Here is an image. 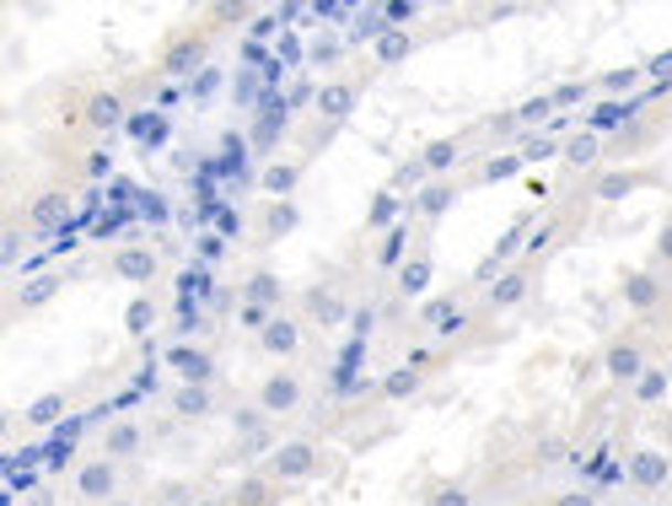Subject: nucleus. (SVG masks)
Segmentation results:
<instances>
[{
    "mask_svg": "<svg viewBox=\"0 0 672 506\" xmlns=\"http://www.w3.org/2000/svg\"><path fill=\"white\" fill-rule=\"evenodd\" d=\"M301 399H307V382L296 378L291 367H280V372H264L258 393H253V404H258L269 421H286V415H296V410H301Z\"/></svg>",
    "mask_w": 672,
    "mask_h": 506,
    "instance_id": "f257e3e1",
    "label": "nucleus"
},
{
    "mask_svg": "<svg viewBox=\"0 0 672 506\" xmlns=\"http://www.w3.org/2000/svg\"><path fill=\"white\" fill-rule=\"evenodd\" d=\"M323 464V453H318V442H307V436H296V442H280L275 453H269V479L275 485H296V479H312Z\"/></svg>",
    "mask_w": 672,
    "mask_h": 506,
    "instance_id": "f03ea898",
    "label": "nucleus"
},
{
    "mask_svg": "<svg viewBox=\"0 0 672 506\" xmlns=\"http://www.w3.org/2000/svg\"><path fill=\"white\" fill-rule=\"evenodd\" d=\"M625 479H630L634 496H662L672 485V458L662 447H634L630 464H625Z\"/></svg>",
    "mask_w": 672,
    "mask_h": 506,
    "instance_id": "7ed1b4c3",
    "label": "nucleus"
},
{
    "mask_svg": "<svg viewBox=\"0 0 672 506\" xmlns=\"http://www.w3.org/2000/svg\"><path fill=\"white\" fill-rule=\"evenodd\" d=\"M619 302L630 307V313H662V302H668V281H662V270H625L619 275Z\"/></svg>",
    "mask_w": 672,
    "mask_h": 506,
    "instance_id": "20e7f679",
    "label": "nucleus"
},
{
    "mask_svg": "<svg viewBox=\"0 0 672 506\" xmlns=\"http://www.w3.org/2000/svg\"><path fill=\"white\" fill-rule=\"evenodd\" d=\"M646 367H651V361H646V345H640L634 335H614L608 345H602V372H608L614 382H630L634 388V382L646 378Z\"/></svg>",
    "mask_w": 672,
    "mask_h": 506,
    "instance_id": "39448f33",
    "label": "nucleus"
},
{
    "mask_svg": "<svg viewBox=\"0 0 672 506\" xmlns=\"http://www.w3.org/2000/svg\"><path fill=\"white\" fill-rule=\"evenodd\" d=\"M119 496V464L114 458H86L76 468V502L86 506H108Z\"/></svg>",
    "mask_w": 672,
    "mask_h": 506,
    "instance_id": "423d86ee",
    "label": "nucleus"
},
{
    "mask_svg": "<svg viewBox=\"0 0 672 506\" xmlns=\"http://www.w3.org/2000/svg\"><path fill=\"white\" fill-rule=\"evenodd\" d=\"M301 339H307V324L291 318V313H275V318L258 329V345H264L269 361H291L296 350H301Z\"/></svg>",
    "mask_w": 672,
    "mask_h": 506,
    "instance_id": "0eeeda50",
    "label": "nucleus"
},
{
    "mask_svg": "<svg viewBox=\"0 0 672 506\" xmlns=\"http://www.w3.org/2000/svg\"><path fill=\"white\" fill-rule=\"evenodd\" d=\"M355 103H361V86L344 82V76H339V82H323L312 92V108H318L323 125H344V119L355 114Z\"/></svg>",
    "mask_w": 672,
    "mask_h": 506,
    "instance_id": "6e6552de",
    "label": "nucleus"
},
{
    "mask_svg": "<svg viewBox=\"0 0 672 506\" xmlns=\"http://www.w3.org/2000/svg\"><path fill=\"white\" fill-rule=\"evenodd\" d=\"M157 270H162V259H157V249H146V243H125V249H114V275H119L125 286H151V281H157Z\"/></svg>",
    "mask_w": 672,
    "mask_h": 506,
    "instance_id": "1a4fd4ad",
    "label": "nucleus"
},
{
    "mask_svg": "<svg viewBox=\"0 0 672 506\" xmlns=\"http://www.w3.org/2000/svg\"><path fill=\"white\" fill-rule=\"evenodd\" d=\"M527 292H533V270L527 264H511L501 281L490 286V296H484V313H511V307L527 302Z\"/></svg>",
    "mask_w": 672,
    "mask_h": 506,
    "instance_id": "9d476101",
    "label": "nucleus"
},
{
    "mask_svg": "<svg viewBox=\"0 0 672 506\" xmlns=\"http://www.w3.org/2000/svg\"><path fill=\"white\" fill-rule=\"evenodd\" d=\"M205 33H189V39H172L162 49V76H189V71H200L205 65Z\"/></svg>",
    "mask_w": 672,
    "mask_h": 506,
    "instance_id": "9b49d317",
    "label": "nucleus"
},
{
    "mask_svg": "<svg viewBox=\"0 0 672 506\" xmlns=\"http://www.w3.org/2000/svg\"><path fill=\"white\" fill-rule=\"evenodd\" d=\"M452 200H458V183L452 178H425L420 194L409 200V211L420 215V221H441V215L452 211Z\"/></svg>",
    "mask_w": 672,
    "mask_h": 506,
    "instance_id": "f8f14e48",
    "label": "nucleus"
},
{
    "mask_svg": "<svg viewBox=\"0 0 672 506\" xmlns=\"http://www.w3.org/2000/svg\"><path fill=\"white\" fill-rule=\"evenodd\" d=\"M65 221H71V194H65V189L33 194V205H28V226H33V232H54V226H65Z\"/></svg>",
    "mask_w": 672,
    "mask_h": 506,
    "instance_id": "ddd939ff",
    "label": "nucleus"
},
{
    "mask_svg": "<svg viewBox=\"0 0 672 506\" xmlns=\"http://www.w3.org/2000/svg\"><path fill=\"white\" fill-rule=\"evenodd\" d=\"M162 361H168V372H178V382H200V388H211L215 361L205 356V350H194V345H172Z\"/></svg>",
    "mask_w": 672,
    "mask_h": 506,
    "instance_id": "4468645a",
    "label": "nucleus"
},
{
    "mask_svg": "<svg viewBox=\"0 0 672 506\" xmlns=\"http://www.w3.org/2000/svg\"><path fill=\"white\" fill-rule=\"evenodd\" d=\"M430 281H436V259L425 249H415L404 264H398V296H409V302H420L430 292Z\"/></svg>",
    "mask_w": 672,
    "mask_h": 506,
    "instance_id": "2eb2a0df",
    "label": "nucleus"
},
{
    "mask_svg": "<svg viewBox=\"0 0 672 506\" xmlns=\"http://www.w3.org/2000/svg\"><path fill=\"white\" fill-rule=\"evenodd\" d=\"M140 447H146V425L140 421H114L108 431H103V458H114V464L135 458Z\"/></svg>",
    "mask_w": 672,
    "mask_h": 506,
    "instance_id": "dca6fc26",
    "label": "nucleus"
},
{
    "mask_svg": "<svg viewBox=\"0 0 672 506\" xmlns=\"http://www.w3.org/2000/svg\"><path fill=\"white\" fill-rule=\"evenodd\" d=\"M280 302H286V286H280V275H275V270H253L248 286H243V307H258V313H280Z\"/></svg>",
    "mask_w": 672,
    "mask_h": 506,
    "instance_id": "f3484780",
    "label": "nucleus"
},
{
    "mask_svg": "<svg viewBox=\"0 0 672 506\" xmlns=\"http://www.w3.org/2000/svg\"><path fill=\"white\" fill-rule=\"evenodd\" d=\"M307 318L318 324V329H339L344 318H350V307H344V296L334 286H312L307 292Z\"/></svg>",
    "mask_w": 672,
    "mask_h": 506,
    "instance_id": "a211bd4d",
    "label": "nucleus"
},
{
    "mask_svg": "<svg viewBox=\"0 0 672 506\" xmlns=\"http://www.w3.org/2000/svg\"><path fill=\"white\" fill-rule=\"evenodd\" d=\"M211 410H215L211 388H200V382H178V388H172V415H178V421H205Z\"/></svg>",
    "mask_w": 672,
    "mask_h": 506,
    "instance_id": "6ab92c4d",
    "label": "nucleus"
},
{
    "mask_svg": "<svg viewBox=\"0 0 672 506\" xmlns=\"http://www.w3.org/2000/svg\"><path fill=\"white\" fill-rule=\"evenodd\" d=\"M60 286H65L60 275H33V281H22L17 296H11V313H39L43 302H54V296H60Z\"/></svg>",
    "mask_w": 672,
    "mask_h": 506,
    "instance_id": "aec40b11",
    "label": "nucleus"
},
{
    "mask_svg": "<svg viewBox=\"0 0 672 506\" xmlns=\"http://www.w3.org/2000/svg\"><path fill=\"white\" fill-rule=\"evenodd\" d=\"M597 162H602V135L582 129V135H570V140H565V168H570V172H591Z\"/></svg>",
    "mask_w": 672,
    "mask_h": 506,
    "instance_id": "412c9836",
    "label": "nucleus"
},
{
    "mask_svg": "<svg viewBox=\"0 0 672 506\" xmlns=\"http://www.w3.org/2000/svg\"><path fill=\"white\" fill-rule=\"evenodd\" d=\"M86 125L92 129L125 125V97H119V92H92V97H86Z\"/></svg>",
    "mask_w": 672,
    "mask_h": 506,
    "instance_id": "4be33fe9",
    "label": "nucleus"
},
{
    "mask_svg": "<svg viewBox=\"0 0 672 506\" xmlns=\"http://www.w3.org/2000/svg\"><path fill=\"white\" fill-rule=\"evenodd\" d=\"M280 135H286V108H269V103H264V114L253 119V151L269 157V151L280 146Z\"/></svg>",
    "mask_w": 672,
    "mask_h": 506,
    "instance_id": "5701e85b",
    "label": "nucleus"
},
{
    "mask_svg": "<svg viewBox=\"0 0 672 506\" xmlns=\"http://www.w3.org/2000/svg\"><path fill=\"white\" fill-rule=\"evenodd\" d=\"M275 496H280V485H275L269 474H248V479L232 491L226 506H275Z\"/></svg>",
    "mask_w": 672,
    "mask_h": 506,
    "instance_id": "b1692460",
    "label": "nucleus"
},
{
    "mask_svg": "<svg viewBox=\"0 0 672 506\" xmlns=\"http://www.w3.org/2000/svg\"><path fill=\"white\" fill-rule=\"evenodd\" d=\"M462 162V146L458 140H430L420 151V168H425V178H441V172H452Z\"/></svg>",
    "mask_w": 672,
    "mask_h": 506,
    "instance_id": "393cba45",
    "label": "nucleus"
},
{
    "mask_svg": "<svg viewBox=\"0 0 672 506\" xmlns=\"http://www.w3.org/2000/svg\"><path fill=\"white\" fill-rule=\"evenodd\" d=\"M409 49H415V39H409L404 28H387V33L377 39V49H372V54H377L382 71H393V65H404V60H409Z\"/></svg>",
    "mask_w": 672,
    "mask_h": 506,
    "instance_id": "a878e982",
    "label": "nucleus"
},
{
    "mask_svg": "<svg viewBox=\"0 0 672 506\" xmlns=\"http://www.w3.org/2000/svg\"><path fill=\"white\" fill-rule=\"evenodd\" d=\"M420 367H393L387 378H382V399H393V404H404V399H415L420 393Z\"/></svg>",
    "mask_w": 672,
    "mask_h": 506,
    "instance_id": "bb28decb",
    "label": "nucleus"
},
{
    "mask_svg": "<svg viewBox=\"0 0 672 506\" xmlns=\"http://www.w3.org/2000/svg\"><path fill=\"white\" fill-rule=\"evenodd\" d=\"M296 183H301V168H296V162H269V168H264V189H269V200H291Z\"/></svg>",
    "mask_w": 672,
    "mask_h": 506,
    "instance_id": "cd10ccee",
    "label": "nucleus"
},
{
    "mask_svg": "<svg viewBox=\"0 0 672 506\" xmlns=\"http://www.w3.org/2000/svg\"><path fill=\"white\" fill-rule=\"evenodd\" d=\"M404 259H409V226L398 221V226H393V232L382 238V249H377V270H393V275H398V264H404Z\"/></svg>",
    "mask_w": 672,
    "mask_h": 506,
    "instance_id": "c85d7f7f",
    "label": "nucleus"
},
{
    "mask_svg": "<svg viewBox=\"0 0 672 506\" xmlns=\"http://www.w3.org/2000/svg\"><path fill=\"white\" fill-rule=\"evenodd\" d=\"M640 108V103H597L587 114V129L591 135H602V129H619V125H630V114Z\"/></svg>",
    "mask_w": 672,
    "mask_h": 506,
    "instance_id": "c756f323",
    "label": "nucleus"
},
{
    "mask_svg": "<svg viewBox=\"0 0 672 506\" xmlns=\"http://www.w3.org/2000/svg\"><path fill=\"white\" fill-rule=\"evenodd\" d=\"M157 329V302L151 296H129V307H125V335H151Z\"/></svg>",
    "mask_w": 672,
    "mask_h": 506,
    "instance_id": "7c9ffc66",
    "label": "nucleus"
},
{
    "mask_svg": "<svg viewBox=\"0 0 672 506\" xmlns=\"http://www.w3.org/2000/svg\"><path fill=\"white\" fill-rule=\"evenodd\" d=\"M65 404H71V399H65V393H43V399H33V404H28V410H22V421L28 425H54L60 421V415H65Z\"/></svg>",
    "mask_w": 672,
    "mask_h": 506,
    "instance_id": "2f4dec72",
    "label": "nucleus"
},
{
    "mask_svg": "<svg viewBox=\"0 0 672 506\" xmlns=\"http://www.w3.org/2000/svg\"><path fill=\"white\" fill-rule=\"evenodd\" d=\"M522 168H527V157H522V151H501L495 162H484V168H479V183H505V178H516Z\"/></svg>",
    "mask_w": 672,
    "mask_h": 506,
    "instance_id": "473e14b6",
    "label": "nucleus"
},
{
    "mask_svg": "<svg viewBox=\"0 0 672 506\" xmlns=\"http://www.w3.org/2000/svg\"><path fill=\"white\" fill-rule=\"evenodd\" d=\"M640 183H646L640 172H608V178H597L591 194H597V200H625V194H634Z\"/></svg>",
    "mask_w": 672,
    "mask_h": 506,
    "instance_id": "72a5a7b5",
    "label": "nucleus"
},
{
    "mask_svg": "<svg viewBox=\"0 0 672 506\" xmlns=\"http://www.w3.org/2000/svg\"><path fill=\"white\" fill-rule=\"evenodd\" d=\"M662 399H668V372H662V367H646V378L634 382V404L651 410V404H662Z\"/></svg>",
    "mask_w": 672,
    "mask_h": 506,
    "instance_id": "f704fd0d",
    "label": "nucleus"
},
{
    "mask_svg": "<svg viewBox=\"0 0 672 506\" xmlns=\"http://www.w3.org/2000/svg\"><path fill=\"white\" fill-rule=\"evenodd\" d=\"M393 215H398V200H393V189H382V194H372V211H366V226L372 232H393Z\"/></svg>",
    "mask_w": 672,
    "mask_h": 506,
    "instance_id": "c9c22d12",
    "label": "nucleus"
},
{
    "mask_svg": "<svg viewBox=\"0 0 672 506\" xmlns=\"http://www.w3.org/2000/svg\"><path fill=\"white\" fill-rule=\"evenodd\" d=\"M291 226H296V205H291V200H275L269 215H264V232H269V238H286Z\"/></svg>",
    "mask_w": 672,
    "mask_h": 506,
    "instance_id": "e433bc0d",
    "label": "nucleus"
},
{
    "mask_svg": "<svg viewBox=\"0 0 672 506\" xmlns=\"http://www.w3.org/2000/svg\"><path fill=\"white\" fill-rule=\"evenodd\" d=\"M548 114H554V97H533V103H522V108H516V125H522V129H538Z\"/></svg>",
    "mask_w": 672,
    "mask_h": 506,
    "instance_id": "4c0bfd02",
    "label": "nucleus"
},
{
    "mask_svg": "<svg viewBox=\"0 0 672 506\" xmlns=\"http://www.w3.org/2000/svg\"><path fill=\"white\" fill-rule=\"evenodd\" d=\"M425 506H479V502H473V491H468V485H436Z\"/></svg>",
    "mask_w": 672,
    "mask_h": 506,
    "instance_id": "58836bf2",
    "label": "nucleus"
},
{
    "mask_svg": "<svg viewBox=\"0 0 672 506\" xmlns=\"http://www.w3.org/2000/svg\"><path fill=\"white\" fill-rule=\"evenodd\" d=\"M522 157H527V162H548V157H554V129H544V135H527Z\"/></svg>",
    "mask_w": 672,
    "mask_h": 506,
    "instance_id": "ea45409f",
    "label": "nucleus"
},
{
    "mask_svg": "<svg viewBox=\"0 0 672 506\" xmlns=\"http://www.w3.org/2000/svg\"><path fill=\"white\" fill-rule=\"evenodd\" d=\"M651 270H672V215L662 221V232H657V259H651Z\"/></svg>",
    "mask_w": 672,
    "mask_h": 506,
    "instance_id": "a19ab883",
    "label": "nucleus"
},
{
    "mask_svg": "<svg viewBox=\"0 0 672 506\" xmlns=\"http://www.w3.org/2000/svg\"><path fill=\"white\" fill-rule=\"evenodd\" d=\"M548 97H554V108H570V103H582V97H587V86H582V82H565V86H554Z\"/></svg>",
    "mask_w": 672,
    "mask_h": 506,
    "instance_id": "79ce46f5",
    "label": "nucleus"
},
{
    "mask_svg": "<svg viewBox=\"0 0 672 506\" xmlns=\"http://www.w3.org/2000/svg\"><path fill=\"white\" fill-rule=\"evenodd\" d=\"M634 82H640V71H614V76H602V82H597V86H602V92L614 97V92H630Z\"/></svg>",
    "mask_w": 672,
    "mask_h": 506,
    "instance_id": "37998d69",
    "label": "nucleus"
},
{
    "mask_svg": "<svg viewBox=\"0 0 672 506\" xmlns=\"http://www.w3.org/2000/svg\"><path fill=\"white\" fill-rule=\"evenodd\" d=\"M382 22H393V28H398V22H415V6H409V0H387V6H382Z\"/></svg>",
    "mask_w": 672,
    "mask_h": 506,
    "instance_id": "c03bdc74",
    "label": "nucleus"
},
{
    "mask_svg": "<svg viewBox=\"0 0 672 506\" xmlns=\"http://www.w3.org/2000/svg\"><path fill=\"white\" fill-rule=\"evenodd\" d=\"M452 307H458V296H441V302H425V324H441V318H452Z\"/></svg>",
    "mask_w": 672,
    "mask_h": 506,
    "instance_id": "a18cd8bd",
    "label": "nucleus"
},
{
    "mask_svg": "<svg viewBox=\"0 0 672 506\" xmlns=\"http://www.w3.org/2000/svg\"><path fill=\"white\" fill-rule=\"evenodd\" d=\"M548 506H597L591 491H559V496H548Z\"/></svg>",
    "mask_w": 672,
    "mask_h": 506,
    "instance_id": "49530a36",
    "label": "nucleus"
},
{
    "mask_svg": "<svg viewBox=\"0 0 672 506\" xmlns=\"http://www.w3.org/2000/svg\"><path fill=\"white\" fill-rule=\"evenodd\" d=\"M372 318H377L372 307H355V313H350V324H355V339H366V335H372Z\"/></svg>",
    "mask_w": 672,
    "mask_h": 506,
    "instance_id": "de8ad7c7",
    "label": "nucleus"
},
{
    "mask_svg": "<svg viewBox=\"0 0 672 506\" xmlns=\"http://www.w3.org/2000/svg\"><path fill=\"white\" fill-rule=\"evenodd\" d=\"M108 168H114V162H108L103 151H92V157H86V178H108Z\"/></svg>",
    "mask_w": 672,
    "mask_h": 506,
    "instance_id": "09e8293b",
    "label": "nucleus"
},
{
    "mask_svg": "<svg viewBox=\"0 0 672 506\" xmlns=\"http://www.w3.org/2000/svg\"><path fill=\"white\" fill-rule=\"evenodd\" d=\"M548 243H554V221H548L544 232H533V243H527V253H544Z\"/></svg>",
    "mask_w": 672,
    "mask_h": 506,
    "instance_id": "8fccbe9b",
    "label": "nucleus"
},
{
    "mask_svg": "<svg viewBox=\"0 0 672 506\" xmlns=\"http://www.w3.org/2000/svg\"><path fill=\"white\" fill-rule=\"evenodd\" d=\"M538 453H544V464H565V442H544Z\"/></svg>",
    "mask_w": 672,
    "mask_h": 506,
    "instance_id": "3c124183",
    "label": "nucleus"
},
{
    "mask_svg": "<svg viewBox=\"0 0 672 506\" xmlns=\"http://www.w3.org/2000/svg\"><path fill=\"white\" fill-rule=\"evenodd\" d=\"M215 226H221V232H226V238H232V232H237V226H243V221H237V211H221V215H215Z\"/></svg>",
    "mask_w": 672,
    "mask_h": 506,
    "instance_id": "603ef678",
    "label": "nucleus"
},
{
    "mask_svg": "<svg viewBox=\"0 0 672 506\" xmlns=\"http://www.w3.org/2000/svg\"><path fill=\"white\" fill-rule=\"evenodd\" d=\"M248 33H253V39H269V33H275V17H258V22H253Z\"/></svg>",
    "mask_w": 672,
    "mask_h": 506,
    "instance_id": "864d4df0",
    "label": "nucleus"
},
{
    "mask_svg": "<svg viewBox=\"0 0 672 506\" xmlns=\"http://www.w3.org/2000/svg\"><path fill=\"white\" fill-rule=\"evenodd\" d=\"M108 506H140V502H125V496H114V502H108Z\"/></svg>",
    "mask_w": 672,
    "mask_h": 506,
    "instance_id": "5fc2aeb1",
    "label": "nucleus"
}]
</instances>
